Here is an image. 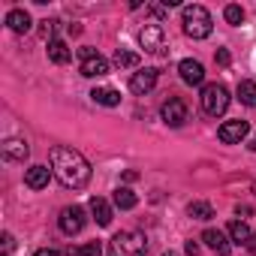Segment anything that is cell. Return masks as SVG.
<instances>
[{
	"mask_svg": "<svg viewBox=\"0 0 256 256\" xmlns=\"http://www.w3.org/2000/svg\"><path fill=\"white\" fill-rule=\"evenodd\" d=\"M247 247H250V250H253V253H256V232H253V235H250V241H247Z\"/></svg>",
	"mask_w": 256,
	"mask_h": 256,
	"instance_id": "obj_32",
	"label": "cell"
},
{
	"mask_svg": "<svg viewBox=\"0 0 256 256\" xmlns=\"http://www.w3.org/2000/svg\"><path fill=\"white\" fill-rule=\"evenodd\" d=\"M154 84H157V70H139V72H133V78H130V90H133L136 96L151 94Z\"/></svg>",
	"mask_w": 256,
	"mask_h": 256,
	"instance_id": "obj_11",
	"label": "cell"
},
{
	"mask_svg": "<svg viewBox=\"0 0 256 256\" xmlns=\"http://www.w3.org/2000/svg\"><path fill=\"white\" fill-rule=\"evenodd\" d=\"M90 214H94V220H96L100 226H108V223H112V205H108L102 196H94V199H90Z\"/></svg>",
	"mask_w": 256,
	"mask_h": 256,
	"instance_id": "obj_16",
	"label": "cell"
},
{
	"mask_svg": "<svg viewBox=\"0 0 256 256\" xmlns=\"http://www.w3.org/2000/svg\"><path fill=\"white\" fill-rule=\"evenodd\" d=\"M70 256H82V250H70Z\"/></svg>",
	"mask_w": 256,
	"mask_h": 256,
	"instance_id": "obj_34",
	"label": "cell"
},
{
	"mask_svg": "<svg viewBox=\"0 0 256 256\" xmlns=\"http://www.w3.org/2000/svg\"><path fill=\"white\" fill-rule=\"evenodd\" d=\"M223 18L235 28V24H241V22H244V10H241V6H235V4H229V6L223 10Z\"/></svg>",
	"mask_w": 256,
	"mask_h": 256,
	"instance_id": "obj_24",
	"label": "cell"
},
{
	"mask_svg": "<svg viewBox=\"0 0 256 256\" xmlns=\"http://www.w3.org/2000/svg\"><path fill=\"white\" fill-rule=\"evenodd\" d=\"M6 28L16 30V34H28V30L34 28V22H30V16H28L24 10H10V12H6Z\"/></svg>",
	"mask_w": 256,
	"mask_h": 256,
	"instance_id": "obj_14",
	"label": "cell"
},
{
	"mask_svg": "<svg viewBox=\"0 0 256 256\" xmlns=\"http://www.w3.org/2000/svg\"><path fill=\"white\" fill-rule=\"evenodd\" d=\"M34 256H60V253H58V250H48V247H46V250H36Z\"/></svg>",
	"mask_w": 256,
	"mask_h": 256,
	"instance_id": "obj_31",
	"label": "cell"
},
{
	"mask_svg": "<svg viewBox=\"0 0 256 256\" xmlns=\"http://www.w3.org/2000/svg\"><path fill=\"white\" fill-rule=\"evenodd\" d=\"M4 250H12V235L10 232H4Z\"/></svg>",
	"mask_w": 256,
	"mask_h": 256,
	"instance_id": "obj_30",
	"label": "cell"
},
{
	"mask_svg": "<svg viewBox=\"0 0 256 256\" xmlns=\"http://www.w3.org/2000/svg\"><path fill=\"white\" fill-rule=\"evenodd\" d=\"M181 24H184V34H187L190 40H205V36H211V30H214L211 12H208L205 6H199V4H190V6L181 10Z\"/></svg>",
	"mask_w": 256,
	"mask_h": 256,
	"instance_id": "obj_2",
	"label": "cell"
},
{
	"mask_svg": "<svg viewBox=\"0 0 256 256\" xmlns=\"http://www.w3.org/2000/svg\"><path fill=\"white\" fill-rule=\"evenodd\" d=\"M187 214H190L193 220H211V217H214V208H211V202L196 199V202H190V205H187Z\"/></svg>",
	"mask_w": 256,
	"mask_h": 256,
	"instance_id": "obj_22",
	"label": "cell"
},
{
	"mask_svg": "<svg viewBox=\"0 0 256 256\" xmlns=\"http://www.w3.org/2000/svg\"><path fill=\"white\" fill-rule=\"evenodd\" d=\"M139 60H142V58H139L136 52H126V48H118V52H114V64H118V66H124V70L139 66Z\"/></svg>",
	"mask_w": 256,
	"mask_h": 256,
	"instance_id": "obj_23",
	"label": "cell"
},
{
	"mask_svg": "<svg viewBox=\"0 0 256 256\" xmlns=\"http://www.w3.org/2000/svg\"><path fill=\"white\" fill-rule=\"evenodd\" d=\"M163 256H178V253H172V250H166V253H163Z\"/></svg>",
	"mask_w": 256,
	"mask_h": 256,
	"instance_id": "obj_35",
	"label": "cell"
},
{
	"mask_svg": "<svg viewBox=\"0 0 256 256\" xmlns=\"http://www.w3.org/2000/svg\"><path fill=\"white\" fill-rule=\"evenodd\" d=\"M184 250H187V256H196V253H199V244H196V241H187Z\"/></svg>",
	"mask_w": 256,
	"mask_h": 256,
	"instance_id": "obj_29",
	"label": "cell"
},
{
	"mask_svg": "<svg viewBox=\"0 0 256 256\" xmlns=\"http://www.w3.org/2000/svg\"><path fill=\"white\" fill-rule=\"evenodd\" d=\"M139 46L148 52V54H166V34L160 24H145L139 30Z\"/></svg>",
	"mask_w": 256,
	"mask_h": 256,
	"instance_id": "obj_5",
	"label": "cell"
},
{
	"mask_svg": "<svg viewBox=\"0 0 256 256\" xmlns=\"http://www.w3.org/2000/svg\"><path fill=\"white\" fill-rule=\"evenodd\" d=\"M250 226L244 223V220H232L229 223V238H232V244H247L250 241Z\"/></svg>",
	"mask_w": 256,
	"mask_h": 256,
	"instance_id": "obj_21",
	"label": "cell"
},
{
	"mask_svg": "<svg viewBox=\"0 0 256 256\" xmlns=\"http://www.w3.org/2000/svg\"><path fill=\"white\" fill-rule=\"evenodd\" d=\"M214 60H217L220 66H229V60H232V58H229V52H226V48H217V54H214Z\"/></svg>",
	"mask_w": 256,
	"mask_h": 256,
	"instance_id": "obj_27",
	"label": "cell"
},
{
	"mask_svg": "<svg viewBox=\"0 0 256 256\" xmlns=\"http://www.w3.org/2000/svg\"><path fill=\"white\" fill-rule=\"evenodd\" d=\"M82 250V256H102V244L100 241H88L84 247H78Z\"/></svg>",
	"mask_w": 256,
	"mask_h": 256,
	"instance_id": "obj_25",
	"label": "cell"
},
{
	"mask_svg": "<svg viewBox=\"0 0 256 256\" xmlns=\"http://www.w3.org/2000/svg\"><path fill=\"white\" fill-rule=\"evenodd\" d=\"M253 193H256V184H253Z\"/></svg>",
	"mask_w": 256,
	"mask_h": 256,
	"instance_id": "obj_36",
	"label": "cell"
},
{
	"mask_svg": "<svg viewBox=\"0 0 256 256\" xmlns=\"http://www.w3.org/2000/svg\"><path fill=\"white\" fill-rule=\"evenodd\" d=\"M199 102H202V112H205V114L220 118V114L229 108V90H226L223 84H217V82H214V84H205Z\"/></svg>",
	"mask_w": 256,
	"mask_h": 256,
	"instance_id": "obj_4",
	"label": "cell"
},
{
	"mask_svg": "<svg viewBox=\"0 0 256 256\" xmlns=\"http://www.w3.org/2000/svg\"><path fill=\"white\" fill-rule=\"evenodd\" d=\"M78 54H82V60H90V58H96V48L94 46H82Z\"/></svg>",
	"mask_w": 256,
	"mask_h": 256,
	"instance_id": "obj_28",
	"label": "cell"
},
{
	"mask_svg": "<svg viewBox=\"0 0 256 256\" xmlns=\"http://www.w3.org/2000/svg\"><path fill=\"white\" fill-rule=\"evenodd\" d=\"M112 202H114V208H120V211H130V208H136V193L130 190V187H118L114 190V196H112Z\"/></svg>",
	"mask_w": 256,
	"mask_h": 256,
	"instance_id": "obj_19",
	"label": "cell"
},
{
	"mask_svg": "<svg viewBox=\"0 0 256 256\" xmlns=\"http://www.w3.org/2000/svg\"><path fill=\"white\" fill-rule=\"evenodd\" d=\"M202 241H205L217 256H229V253H232V241H229V235L220 232V229H205V232H202Z\"/></svg>",
	"mask_w": 256,
	"mask_h": 256,
	"instance_id": "obj_12",
	"label": "cell"
},
{
	"mask_svg": "<svg viewBox=\"0 0 256 256\" xmlns=\"http://www.w3.org/2000/svg\"><path fill=\"white\" fill-rule=\"evenodd\" d=\"M160 114H163V120H166L169 126H181V124H187V102H184L181 96H169V100L163 102Z\"/></svg>",
	"mask_w": 256,
	"mask_h": 256,
	"instance_id": "obj_8",
	"label": "cell"
},
{
	"mask_svg": "<svg viewBox=\"0 0 256 256\" xmlns=\"http://www.w3.org/2000/svg\"><path fill=\"white\" fill-rule=\"evenodd\" d=\"M90 100L94 102H100V106H120V94L114 90V88H94L90 90Z\"/></svg>",
	"mask_w": 256,
	"mask_h": 256,
	"instance_id": "obj_18",
	"label": "cell"
},
{
	"mask_svg": "<svg viewBox=\"0 0 256 256\" xmlns=\"http://www.w3.org/2000/svg\"><path fill=\"white\" fill-rule=\"evenodd\" d=\"M48 163H52L54 178H58L66 190H82V187L90 181V163H88L78 151H72V148H64V145L52 148V151H48Z\"/></svg>",
	"mask_w": 256,
	"mask_h": 256,
	"instance_id": "obj_1",
	"label": "cell"
},
{
	"mask_svg": "<svg viewBox=\"0 0 256 256\" xmlns=\"http://www.w3.org/2000/svg\"><path fill=\"white\" fill-rule=\"evenodd\" d=\"M148 241L142 232H118L108 241V256H145Z\"/></svg>",
	"mask_w": 256,
	"mask_h": 256,
	"instance_id": "obj_3",
	"label": "cell"
},
{
	"mask_svg": "<svg viewBox=\"0 0 256 256\" xmlns=\"http://www.w3.org/2000/svg\"><path fill=\"white\" fill-rule=\"evenodd\" d=\"M247 148H250V151H256V136L250 139V145H247Z\"/></svg>",
	"mask_w": 256,
	"mask_h": 256,
	"instance_id": "obj_33",
	"label": "cell"
},
{
	"mask_svg": "<svg viewBox=\"0 0 256 256\" xmlns=\"http://www.w3.org/2000/svg\"><path fill=\"white\" fill-rule=\"evenodd\" d=\"M58 24H60V22H48V18L42 22V36H46L48 42H52V40H58V36H54V34H58Z\"/></svg>",
	"mask_w": 256,
	"mask_h": 256,
	"instance_id": "obj_26",
	"label": "cell"
},
{
	"mask_svg": "<svg viewBox=\"0 0 256 256\" xmlns=\"http://www.w3.org/2000/svg\"><path fill=\"white\" fill-rule=\"evenodd\" d=\"M58 226H60L64 235H78L84 229V208H78V205L64 208L60 217H58Z\"/></svg>",
	"mask_w": 256,
	"mask_h": 256,
	"instance_id": "obj_7",
	"label": "cell"
},
{
	"mask_svg": "<svg viewBox=\"0 0 256 256\" xmlns=\"http://www.w3.org/2000/svg\"><path fill=\"white\" fill-rule=\"evenodd\" d=\"M247 133H250V124H247V120H241V118L226 120L220 130H217V136H220V142H223V145H241V142L247 139Z\"/></svg>",
	"mask_w": 256,
	"mask_h": 256,
	"instance_id": "obj_6",
	"label": "cell"
},
{
	"mask_svg": "<svg viewBox=\"0 0 256 256\" xmlns=\"http://www.w3.org/2000/svg\"><path fill=\"white\" fill-rule=\"evenodd\" d=\"M178 72H181V82L184 84H202L205 82V66L199 60H193V58H184L178 64Z\"/></svg>",
	"mask_w": 256,
	"mask_h": 256,
	"instance_id": "obj_10",
	"label": "cell"
},
{
	"mask_svg": "<svg viewBox=\"0 0 256 256\" xmlns=\"http://www.w3.org/2000/svg\"><path fill=\"white\" fill-rule=\"evenodd\" d=\"M30 154V145L24 139H6L4 145H0V157H4L6 163H24Z\"/></svg>",
	"mask_w": 256,
	"mask_h": 256,
	"instance_id": "obj_9",
	"label": "cell"
},
{
	"mask_svg": "<svg viewBox=\"0 0 256 256\" xmlns=\"http://www.w3.org/2000/svg\"><path fill=\"white\" fill-rule=\"evenodd\" d=\"M70 58H72V48H70L64 40H52V42H48V60H52V64H66Z\"/></svg>",
	"mask_w": 256,
	"mask_h": 256,
	"instance_id": "obj_17",
	"label": "cell"
},
{
	"mask_svg": "<svg viewBox=\"0 0 256 256\" xmlns=\"http://www.w3.org/2000/svg\"><path fill=\"white\" fill-rule=\"evenodd\" d=\"M108 72V60L106 58H90V60H82V76H88V78H102Z\"/></svg>",
	"mask_w": 256,
	"mask_h": 256,
	"instance_id": "obj_15",
	"label": "cell"
},
{
	"mask_svg": "<svg viewBox=\"0 0 256 256\" xmlns=\"http://www.w3.org/2000/svg\"><path fill=\"white\" fill-rule=\"evenodd\" d=\"M235 94H238V100H241L244 106H250V108H256V82H250V78H244V82H238V88H235Z\"/></svg>",
	"mask_w": 256,
	"mask_h": 256,
	"instance_id": "obj_20",
	"label": "cell"
},
{
	"mask_svg": "<svg viewBox=\"0 0 256 256\" xmlns=\"http://www.w3.org/2000/svg\"><path fill=\"white\" fill-rule=\"evenodd\" d=\"M52 169L48 166H30V169H24V184L30 187V190H46L48 187V181H52Z\"/></svg>",
	"mask_w": 256,
	"mask_h": 256,
	"instance_id": "obj_13",
	"label": "cell"
}]
</instances>
